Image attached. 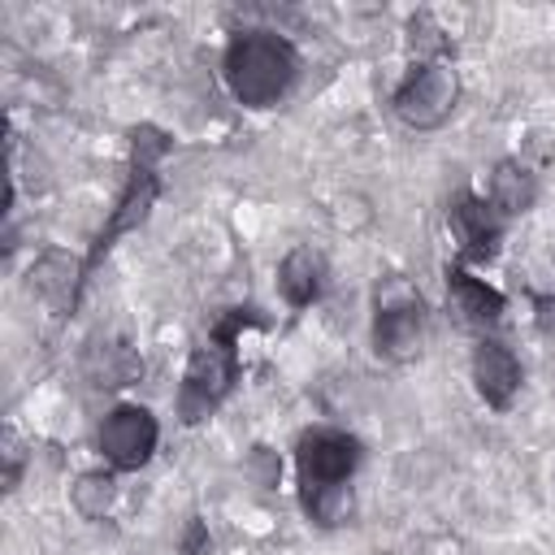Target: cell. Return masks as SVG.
<instances>
[{"instance_id":"1","label":"cell","mask_w":555,"mask_h":555,"mask_svg":"<svg viewBox=\"0 0 555 555\" xmlns=\"http://www.w3.org/2000/svg\"><path fill=\"white\" fill-rule=\"evenodd\" d=\"M256 308H234L225 321L212 325V334L191 351L186 360V373H182V386H178V416L182 425H199L204 416L217 412V403L230 395L234 377H238V330L260 321L251 317Z\"/></svg>"},{"instance_id":"2","label":"cell","mask_w":555,"mask_h":555,"mask_svg":"<svg viewBox=\"0 0 555 555\" xmlns=\"http://www.w3.org/2000/svg\"><path fill=\"white\" fill-rule=\"evenodd\" d=\"M295 69H299V56L295 48L273 35V30H247L238 39H230L225 56H221V74H225V87L238 104L247 108H269L278 104L291 82H295Z\"/></svg>"},{"instance_id":"3","label":"cell","mask_w":555,"mask_h":555,"mask_svg":"<svg viewBox=\"0 0 555 555\" xmlns=\"http://www.w3.org/2000/svg\"><path fill=\"white\" fill-rule=\"evenodd\" d=\"M165 152H169L165 130H156V126H134V130H130V173H126V186H121V195H117V208L108 212V221H104L100 234H95L91 256L82 260L87 273L100 264V256H104L121 234H130V230H139V225L147 221V212H152V204H156V195H160L156 160H160Z\"/></svg>"},{"instance_id":"4","label":"cell","mask_w":555,"mask_h":555,"mask_svg":"<svg viewBox=\"0 0 555 555\" xmlns=\"http://www.w3.org/2000/svg\"><path fill=\"white\" fill-rule=\"evenodd\" d=\"M425 347V304L403 278H386L377 286V312H373V351L390 364L416 360Z\"/></svg>"},{"instance_id":"5","label":"cell","mask_w":555,"mask_h":555,"mask_svg":"<svg viewBox=\"0 0 555 555\" xmlns=\"http://www.w3.org/2000/svg\"><path fill=\"white\" fill-rule=\"evenodd\" d=\"M460 104V74L447 61H421L390 95L395 117L408 130H438Z\"/></svg>"},{"instance_id":"6","label":"cell","mask_w":555,"mask_h":555,"mask_svg":"<svg viewBox=\"0 0 555 555\" xmlns=\"http://www.w3.org/2000/svg\"><path fill=\"white\" fill-rule=\"evenodd\" d=\"M360 464V442L343 429H308L295 447V468H299V490L317 486H347V477Z\"/></svg>"},{"instance_id":"7","label":"cell","mask_w":555,"mask_h":555,"mask_svg":"<svg viewBox=\"0 0 555 555\" xmlns=\"http://www.w3.org/2000/svg\"><path fill=\"white\" fill-rule=\"evenodd\" d=\"M156 438H160V425L147 408L139 403H117L104 421H100V451L113 468L130 473V468H143L156 451Z\"/></svg>"},{"instance_id":"8","label":"cell","mask_w":555,"mask_h":555,"mask_svg":"<svg viewBox=\"0 0 555 555\" xmlns=\"http://www.w3.org/2000/svg\"><path fill=\"white\" fill-rule=\"evenodd\" d=\"M447 221L460 238V251L468 260H490L499 251V238H503V225L490 208V199L473 195V191H455L451 204H447Z\"/></svg>"},{"instance_id":"9","label":"cell","mask_w":555,"mask_h":555,"mask_svg":"<svg viewBox=\"0 0 555 555\" xmlns=\"http://www.w3.org/2000/svg\"><path fill=\"white\" fill-rule=\"evenodd\" d=\"M473 386L490 408L503 412L520 390V360L512 356V347H503L494 338H481L473 347Z\"/></svg>"},{"instance_id":"10","label":"cell","mask_w":555,"mask_h":555,"mask_svg":"<svg viewBox=\"0 0 555 555\" xmlns=\"http://www.w3.org/2000/svg\"><path fill=\"white\" fill-rule=\"evenodd\" d=\"M82 282H87V264H78L69 251L61 247H48L35 264H30V291L39 299H48L56 312H69L82 295Z\"/></svg>"},{"instance_id":"11","label":"cell","mask_w":555,"mask_h":555,"mask_svg":"<svg viewBox=\"0 0 555 555\" xmlns=\"http://www.w3.org/2000/svg\"><path fill=\"white\" fill-rule=\"evenodd\" d=\"M278 291L291 308H312L325 291V256L317 247H291L278 264Z\"/></svg>"},{"instance_id":"12","label":"cell","mask_w":555,"mask_h":555,"mask_svg":"<svg viewBox=\"0 0 555 555\" xmlns=\"http://www.w3.org/2000/svg\"><path fill=\"white\" fill-rule=\"evenodd\" d=\"M447 299L464 325L486 330V325L503 321V295L494 286H486L481 278H473L468 269H447Z\"/></svg>"},{"instance_id":"13","label":"cell","mask_w":555,"mask_h":555,"mask_svg":"<svg viewBox=\"0 0 555 555\" xmlns=\"http://www.w3.org/2000/svg\"><path fill=\"white\" fill-rule=\"evenodd\" d=\"M538 199V178L529 165L520 160H499L494 173H490V208L503 212V217H520L529 212Z\"/></svg>"},{"instance_id":"14","label":"cell","mask_w":555,"mask_h":555,"mask_svg":"<svg viewBox=\"0 0 555 555\" xmlns=\"http://www.w3.org/2000/svg\"><path fill=\"white\" fill-rule=\"evenodd\" d=\"M69 503L82 520H104L108 507L117 503V481L113 473H82L74 486H69Z\"/></svg>"},{"instance_id":"15","label":"cell","mask_w":555,"mask_h":555,"mask_svg":"<svg viewBox=\"0 0 555 555\" xmlns=\"http://www.w3.org/2000/svg\"><path fill=\"white\" fill-rule=\"evenodd\" d=\"M299 494H304V512L325 529H334L351 516V490L347 486H317V490H299Z\"/></svg>"},{"instance_id":"16","label":"cell","mask_w":555,"mask_h":555,"mask_svg":"<svg viewBox=\"0 0 555 555\" xmlns=\"http://www.w3.org/2000/svg\"><path fill=\"white\" fill-rule=\"evenodd\" d=\"M408 30H412V39H408V43H412V52H421V56H429V61H442V56H434V52H442V48H447V39H438L442 30H438V26H429V17H412V26H408Z\"/></svg>"},{"instance_id":"17","label":"cell","mask_w":555,"mask_h":555,"mask_svg":"<svg viewBox=\"0 0 555 555\" xmlns=\"http://www.w3.org/2000/svg\"><path fill=\"white\" fill-rule=\"evenodd\" d=\"M22 460H26V451H22L17 434L9 429V434H4V490H17V481H22Z\"/></svg>"},{"instance_id":"18","label":"cell","mask_w":555,"mask_h":555,"mask_svg":"<svg viewBox=\"0 0 555 555\" xmlns=\"http://www.w3.org/2000/svg\"><path fill=\"white\" fill-rule=\"evenodd\" d=\"M208 529H204V520H191L186 525V538H182V555H208Z\"/></svg>"}]
</instances>
